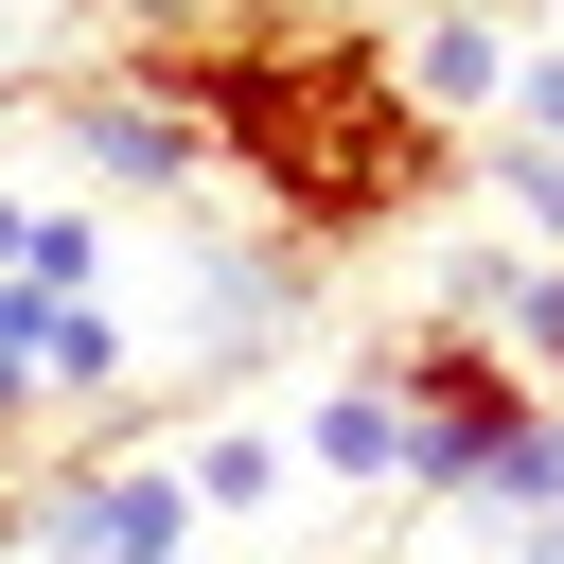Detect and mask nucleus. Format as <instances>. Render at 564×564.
<instances>
[{
    "label": "nucleus",
    "mask_w": 564,
    "mask_h": 564,
    "mask_svg": "<svg viewBox=\"0 0 564 564\" xmlns=\"http://www.w3.org/2000/svg\"><path fill=\"white\" fill-rule=\"evenodd\" d=\"M141 70L194 106V141L264 194L282 247H370L458 176V123H423L388 35H317L300 18V35H194V53H141Z\"/></svg>",
    "instance_id": "f257e3e1"
},
{
    "label": "nucleus",
    "mask_w": 564,
    "mask_h": 564,
    "mask_svg": "<svg viewBox=\"0 0 564 564\" xmlns=\"http://www.w3.org/2000/svg\"><path fill=\"white\" fill-rule=\"evenodd\" d=\"M388 405H405V494H423V511H476V476L546 423V388H529L476 317H405V335H388Z\"/></svg>",
    "instance_id": "f03ea898"
},
{
    "label": "nucleus",
    "mask_w": 564,
    "mask_h": 564,
    "mask_svg": "<svg viewBox=\"0 0 564 564\" xmlns=\"http://www.w3.org/2000/svg\"><path fill=\"white\" fill-rule=\"evenodd\" d=\"M18 546L35 564H194V476L159 441H88L18 494Z\"/></svg>",
    "instance_id": "7ed1b4c3"
},
{
    "label": "nucleus",
    "mask_w": 564,
    "mask_h": 564,
    "mask_svg": "<svg viewBox=\"0 0 564 564\" xmlns=\"http://www.w3.org/2000/svg\"><path fill=\"white\" fill-rule=\"evenodd\" d=\"M53 141H70V176L88 194H194L212 176V141H194V106L123 53V70H88V88H53Z\"/></svg>",
    "instance_id": "20e7f679"
},
{
    "label": "nucleus",
    "mask_w": 564,
    "mask_h": 564,
    "mask_svg": "<svg viewBox=\"0 0 564 564\" xmlns=\"http://www.w3.org/2000/svg\"><path fill=\"white\" fill-rule=\"evenodd\" d=\"M511 53H529V35H511V0H423L388 70L423 88V123H494V106H511Z\"/></svg>",
    "instance_id": "39448f33"
},
{
    "label": "nucleus",
    "mask_w": 564,
    "mask_h": 564,
    "mask_svg": "<svg viewBox=\"0 0 564 564\" xmlns=\"http://www.w3.org/2000/svg\"><path fill=\"white\" fill-rule=\"evenodd\" d=\"M300 476L405 494V405H388V370H352V388H317V405H300Z\"/></svg>",
    "instance_id": "423d86ee"
},
{
    "label": "nucleus",
    "mask_w": 564,
    "mask_h": 564,
    "mask_svg": "<svg viewBox=\"0 0 564 564\" xmlns=\"http://www.w3.org/2000/svg\"><path fill=\"white\" fill-rule=\"evenodd\" d=\"M176 476H194V529H212V511H282L300 441H282V423H212V441H176Z\"/></svg>",
    "instance_id": "0eeeda50"
},
{
    "label": "nucleus",
    "mask_w": 564,
    "mask_h": 564,
    "mask_svg": "<svg viewBox=\"0 0 564 564\" xmlns=\"http://www.w3.org/2000/svg\"><path fill=\"white\" fill-rule=\"evenodd\" d=\"M35 370L53 405H123V300H35Z\"/></svg>",
    "instance_id": "6e6552de"
},
{
    "label": "nucleus",
    "mask_w": 564,
    "mask_h": 564,
    "mask_svg": "<svg viewBox=\"0 0 564 564\" xmlns=\"http://www.w3.org/2000/svg\"><path fill=\"white\" fill-rule=\"evenodd\" d=\"M476 176H494V194H511V229L564 264V141H511V123H494V141H476Z\"/></svg>",
    "instance_id": "1a4fd4ad"
},
{
    "label": "nucleus",
    "mask_w": 564,
    "mask_h": 564,
    "mask_svg": "<svg viewBox=\"0 0 564 564\" xmlns=\"http://www.w3.org/2000/svg\"><path fill=\"white\" fill-rule=\"evenodd\" d=\"M511 141H564V53H511V106H494Z\"/></svg>",
    "instance_id": "9d476101"
},
{
    "label": "nucleus",
    "mask_w": 564,
    "mask_h": 564,
    "mask_svg": "<svg viewBox=\"0 0 564 564\" xmlns=\"http://www.w3.org/2000/svg\"><path fill=\"white\" fill-rule=\"evenodd\" d=\"M194 35H229V0H123V53H194Z\"/></svg>",
    "instance_id": "9b49d317"
},
{
    "label": "nucleus",
    "mask_w": 564,
    "mask_h": 564,
    "mask_svg": "<svg viewBox=\"0 0 564 564\" xmlns=\"http://www.w3.org/2000/svg\"><path fill=\"white\" fill-rule=\"evenodd\" d=\"M529 564H564V511H546V529H529Z\"/></svg>",
    "instance_id": "f8f14e48"
},
{
    "label": "nucleus",
    "mask_w": 564,
    "mask_h": 564,
    "mask_svg": "<svg viewBox=\"0 0 564 564\" xmlns=\"http://www.w3.org/2000/svg\"><path fill=\"white\" fill-rule=\"evenodd\" d=\"M0 546H18V494H0Z\"/></svg>",
    "instance_id": "ddd939ff"
}]
</instances>
